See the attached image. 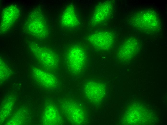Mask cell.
Returning <instances> with one entry per match:
<instances>
[{
	"label": "cell",
	"instance_id": "1",
	"mask_svg": "<svg viewBox=\"0 0 167 125\" xmlns=\"http://www.w3.org/2000/svg\"><path fill=\"white\" fill-rule=\"evenodd\" d=\"M131 18L132 25L141 31L154 33L160 29V20L156 12L152 9H146L138 11Z\"/></svg>",
	"mask_w": 167,
	"mask_h": 125
},
{
	"label": "cell",
	"instance_id": "2",
	"mask_svg": "<svg viewBox=\"0 0 167 125\" xmlns=\"http://www.w3.org/2000/svg\"><path fill=\"white\" fill-rule=\"evenodd\" d=\"M31 49L36 59L44 68L50 70L57 68L58 66L59 58L53 50L46 47L33 44Z\"/></svg>",
	"mask_w": 167,
	"mask_h": 125
},
{
	"label": "cell",
	"instance_id": "3",
	"mask_svg": "<svg viewBox=\"0 0 167 125\" xmlns=\"http://www.w3.org/2000/svg\"><path fill=\"white\" fill-rule=\"evenodd\" d=\"M83 49L78 46L71 47L66 56V61L68 68L71 72L77 74L84 68L86 63V57Z\"/></svg>",
	"mask_w": 167,
	"mask_h": 125
},
{
	"label": "cell",
	"instance_id": "4",
	"mask_svg": "<svg viewBox=\"0 0 167 125\" xmlns=\"http://www.w3.org/2000/svg\"><path fill=\"white\" fill-rule=\"evenodd\" d=\"M31 15L28 21L27 26L30 32L38 38H46L49 32L46 20L42 12L40 11H35Z\"/></svg>",
	"mask_w": 167,
	"mask_h": 125
},
{
	"label": "cell",
	"instance_id": "5",
	"mask_svg": "<svg viewBox=\"0 0 167 125\" xmlns=\"http://www.w3.org/2000/svg\"><path fill=\"white\" fill-rule=\"evenodd\" d=\"M62 109L65 117L71 123L78 125L84 120V114L80 107L71 101H65L62 104Z\"/></svg>",
	"mask_w": 167,
	"mask_h": 125
},
{
	"label": "cell",
	"instance_id": "6",
	"mask_svg": "<svg viewBox=\"0 0 167 125\" xmlns=\"http://www.w3.org/2000/svg\"><path fill=\"white\" fill-rule=\"evenodd\" d=\"M89 42L96 49L100 50H107L113 45L114 42L113 35L109 32L100 31L89 35Z\"/></svg>",
	"mask_w": 167,
	"mask_h": 125
},
{
	"label": "cell",
	"instance_id": "7",
	"mask_svg": "<svg viewBox=\"0 0 167 125\" xmlns=\"http://www.w3.org/2000/svg\"><path fill=\"white\" fill-rule=\"evenodd\" d=\"M84 91L86 96L90 101L97 103L100 101L104 97L105 89L102 83L91 81L85 84Z\"/></svg>",
	"mask_w": 167,
	"mask_h": 125
},
{
	"label": "cell",
	"instance_id": "8",
	"mask_svg": "<svg viewBox=\"0 0 167 125\" xmlns=\"http://www.w3.org/2000/svg\"><path fill=\"white\" fill-rule=\"evenodd\" d=\"M113 5L111 1L100 2L96 6L92 16V24L95 25L107 20L112 14Z\"/></svg>",
	"mask_w": 167,
	"mask_h": 125
},
{
	"label": "cell",
	"instance_id": "9",
	"mask_svg": "<svg viewBox=\"0 0 167 125\" xmlns=\"http://www.w3.org/2000/svg\"><path fill=\"white\" fill-rule=\"evenodd\" d=\"M139 46V43L137 39L131 38H129L119 49L118 53L119 58L123 61L129 60L137 53Z\"/></svg>",
	"mask_w": 167,
	"mask_h": 125
},
{
	"label": "cell",
	"instance_id": "10",
	"mask_svg": "<svg viewBox=\"0 0 167 125\" xmlns=\"http://www.w3.org/2000/svg\"><path fill=\"white\" fill-rule=\"evenodd\" d=\"M33 73L36 80L44 87L51 88L57 86V79L52 74L36 68H34Z\"/></svg>",
	"mask_w": 167,
	"mask_h": 125
},
{
	"label": "cell",
	"instance_id": "11",
	"mask_svg": "<svg viewBox=\"0 0 167 125\" xmlns=\"http://www.w3.org/2000/svg\"><path fill=\"white\" fill-rule=\"evenodd\" d=\"M19 14L18 8L14 5L5 9L1 24V32H4L9 29L17 19Z\"/></svg>",
	"mask_w": 167,
	"mask_h": 125
},
{
	"label": "cell",
	"instance_id": "12",
	"mask_svg": "<svg viewBox=\"0 0 167 125\" xmlns=\"http://www.w3.org/2000/svg\"><path fill=\"white\" fill-rule=\"evenodd\" d=\"M79 22L74 8L72 5L66 7L62 16L61 23L63 26L68 28L76 27Z\"/></svg>",
	"mask_w": 167,
	"mask_h": 125
},
{
	"label": "cell",
	"instance_id": "13",
	"mask_svg": "<svg viewBox=\"0 0 167 125\" xmlns=\"http://www.w3.org/2000/svg\"><path fill=\"white\" fill-rule=\"evenodd\" d=\"M44 124L46 125H61L63 124L61 116L57 109L53 105L46 108L43 117Z\"/></svg>",
	"mask_w": 167,
	"mask_h": 125
},
{
	"label": "cell",
	"instance_id": "14",
	"mask_svg": "<svg viewBox=\"0 0 167 125\" xmlns=\"http://www.w3.org/2000/svg\"><path fill=\"white\" fill-rule=\"evenodd\" d=\"M0 78H6L9 72V68L3 59H0Z\"/></svg>",
	"mask_w": 167,
	"mask_h": 125
}]
</instances>
